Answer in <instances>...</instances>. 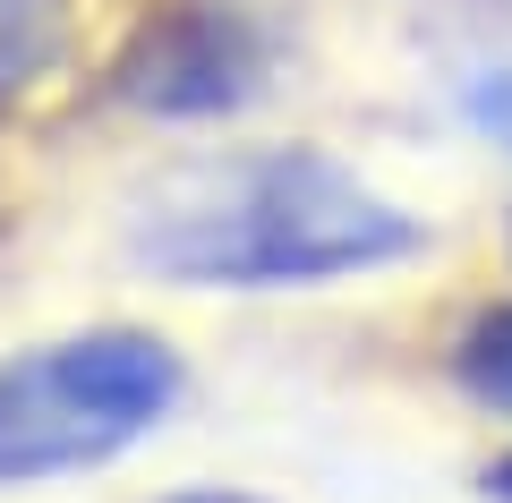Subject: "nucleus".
I'll return each instance as SVG.
<instances>
[{
    "instance_id": "423d86ee",
    "label": "nucleus",
    "mask_w": 512,
    "mask_h": 503,
    "mask_svg": "<svg viewBox=\"0 0 512 503\" xmlns=\"http://www.w3.org/2000/svg\"><path fill=\"white\" fill-rule=\"evenodd\" d=\"M461 111H470V128H478V137H495V145L512 154V69H487V77H470Z\"/></svg>"
},
{
    "instance_id": "0eeeda50",
    "label": "nucleus",
    "mask_w": 512,
    "mask_h": 503,
    "mask_svg": "<svg viewBox=\"0 0 512 503\" xmlns=\"http://www.w3.org/2000/svg\"><path fill=\"white\" fill-rule=\"evenodd\" d=\"M171 503H256V495H231V486H188V495H171Z\"/></svg>"
},
{
    "instance_id": "20e7f679",
    "label": "nucleus",
    "mask_w": 512,
    "mask_h": 503,
    "mask_svg": "<svg viewBox=\"0 0 512 503\" xmlns=\"http://www.w3.org/2000/svg\"><path fill=\"white\" fill-rule=\"evenodd\" d=\"M69 52V0H0V103L52 77Z\"/></svg>"
},
{
    "instance_id": "f03ea898",
    "label": "nucleus",
    "mask_w": 512,
    "mask_h": 503,
    "mask_svg": "<svg viewBox=\"0 0 512 503\" xmlns=\"http://www.w3.org/2000/svg\"><path fill=\"white\" fill-rule=\"evenodd\" d=\"M171 401H180V359L128 324L0 359V486L120 461L171 418Z\"/></svg>"
},
{
    "instance_id": "7ed1b4c3",
    "label": "nucleus",
    "mask_w": 512,
    "mask_h": 503,
    "mask_svg": "<svg viewBox=\"0 0 512 503\" xmlns=\"http://www.w3.org/2000/svg\"><path fill=\"white\" fill-rule=\"evenodd\" d=\"M265 26L231 0H188L163 26L137 35V52L120 60V103L154 111V120H214L239 111L265 86Z\"/></svg>"
},
{
    "instance_id": "6e6552de",
    "label": "nucleus",
    "mask_w": 512,
    "mask_h": 503,
    "mask_svg": "<svg viewBox=\"0 0 512 503\" xmlns=\"http://www.w3.org/2000/svg\"><path fill=\"white\" fill-rule=\"evenodd\" d=\"M487 495H495V503H512V452H504V461L487 469Z\"/></svg>"
},
{
    "instance_id": "f257e3e1",
    "label": "nucleus",
    "mask_w": 512,
    "mask_h": 503,
    "mask_svg": "<svg viewBox=\"0 0 512 503\" xmlns=\"http://www.w3.org/2000/svg\"><path fill=\"white\" fill-rule=\"evenodd\" d=\"M427 248V222L325 154H239L188 171L137 214V265L188 290H291L342 282Z\"/></svg>"
},
{
    "instance_id": "39448f33",
    "label": "nucleus",
    "mask_w": 512,
    "mask_h": 503,
    "mask_svg": "<svg viewBox=\"0 0 512 503\" xmlns=\"http://www.w3.org/2000/svg\"><path fill=\"white\" fill-rule=\"evenodd\" d=\"M453 376H461V393H470V401H487V410H512V307H487V316L461 333Z\"/></svg>"
}]
</instances>
